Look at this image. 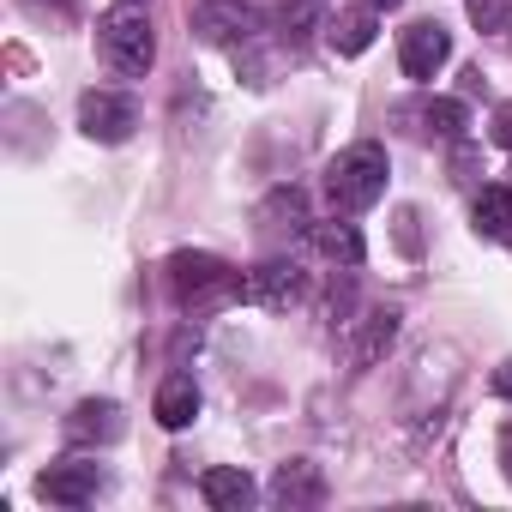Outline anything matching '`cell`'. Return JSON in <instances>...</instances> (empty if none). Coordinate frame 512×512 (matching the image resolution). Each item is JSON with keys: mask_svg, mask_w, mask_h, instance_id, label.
Segmentation results:
<instances>
[{"mask_svg": "<svg viewBox=\"0 0 512 512\" xmlns=\"http://www.w3.org/2000/svg\"><path fill=\"white\" fill-rule=\"evenodd\" d=\"M326 193H332V205H338L344 217H356V211L380 205V193H386V151H380L374 139H362V145L338 151V157H332V169H326Z\"/></svg>", "mask_w": 512, "mask_h": 512, "instance_id": "cell-1", "label": "cell"}, {"mask_svg": "<svg viewBox=\"0 0 512 512\" xmlns=\"http://www.w3.org/2000/svg\"><path fill=\"white\" fill-rule=\"evenodd\" d=\"M169 290H175V302L187 314H205V308L241 296L247 284L235 278L229 260H217V253H175V260H169Z\"/></svg>", "mask_w": 512, "mask_h": 512, "instance_id": "cell-2", "label": "cell"}, {"mask_svg": "<svg viewBox=\"0 0 512 512\" xmlns=\"http://www.w3.org/2000/svg\"><path fill=\"white\" fill-rule=\"evenodd\" d=\"M97 55H103V67H109V73H121V79L151 73V61H157L151 19H145V13H133V7H121V13H109V19H97Z\"/></svg>", "mask_w": 512, "mask_h": 512, "instance_id": "cell-3", "label": "cell"}, {"mask_svg": "<svg viewBox=\"0 0 512 512\" xmlns=\"http://www.w3.org/2000/svg\"><path fill=\"white\" fill-rule=\"evenodd\" d=\"M266 13L253 0H199L193 7V37L217 43V49H241V43H260Z\"/></svg>", "mask_w": 512, "mask_h": 512, "instance_id": "cell-4", "label": "cell"}, {"mask_svg": "<svg viewBox=\"0 0 512 512\" xmlns=\"http://www.w3.org/2000/svg\"><path fill=\"white\" fill-rule=\"evenodd\" d=\"M133 127H139V103L133 97H121V91H85L79 97V133L85 139L121 145V139H133Z\"/></svg>", "mask_w": 512, "mask_h": 512, "instance_id": "cell-5", "label": "cell"}, {"mask_svg": "<svg viewBox=\"0 0 512 512\" xmlns=\"http://www.w3.org/2000/svg\"><path fill=\"white\" fill-rule=\"evenodd\" d=\"M398 344V314L392 308H368L362 320H350V374H368L386 362V350Z\"/></svg>", "mask_w": 512, "mask_h": 512, "instance_id": "cell-6", "label": "cell"}, {"mask_svg": "<svg viewBox=\"0 0 512 512\" xmlns=\"http://www.w3.org/2000/svg\"><path fill=\"white\" fill-rule=\"evenodd\" d=\"M97 488H103V470H97L91 458H61V464H49V470L37 476V494L55 500V506H91Z\"/></svg>", "mask_w": 512, "mask_h": 512, "instance_id": "cell-7", "label": "cell"}, {"mask_svg": "<svg viewBox=\"0 0 512 512\" xmlns=\"http://www.w3.org/2000/svg\"><path fill=\"white\" fill-rule=\"evenodd\" d=\"M302 290H308V278H302L296 260H266V266H253V272H247V302H260V308H272V314L296 308Z\"/></svg>", "mask_w": 512, "mask_h": 512, "instance_id": "cell-8", "label": "cell"}, {"mask_svg": "<svg viewBox=\"0 0 512 512\" xmlns=\"http://www.w3.org/2000/svg\"><path fill=\"white\" fill-rule=\"evenodd\" d=\"M272 500H278L284 512H314V506L326 500V470H320L314 458L278 464V470H272Z\"/></svg>", "mask_w": 512, "mask_h": 512, "instance_id": "cell-9", "label": "cell"}, {"mask_svg": "<svg viewBox=\"0 0 512 512\" xmlns=\"http://www.w3.org/2000/svg\"><path fill=\"white\" fill-rule=\"evenodd\" d=\"M398 121L416 133V139H464V103L452 97H416V103H398Z\"/></svg>", "mask_w": 512, "mask_h": 512, "instance_id": "cell-10", "label": "cell"}, {"mask_svg": "<svg viewBox=\"0 0 512 512\" xmlns=\"http://www.w3.org/2000/svg\"><path fill=\"white\" fill-rule=\"evenodd\" d=\"M398 61H404V73H410V79H434V73L452 61V37H446V25H434V19L410 25V31H404V43H398Z\"/></svg>", "mask_w": 512, "mask_h": 512, "instance_id": "cell-11", "label": "cell"}, {"mask_svg": "<svg viewBox=\"0 0 512 512\" xmlns=\"http://www.w3.org/2000/svg\"><path fill=\"white\" fill-rule=\"evenodd\" d=\"M121 404H109V398H85L73 416H67V440L73 446H109V440H121Z\"/></svg>", "mask_w": 512, "mask_h": 512, "instance_id": "cell-12", "label": "cell"}, {"mask_svg": "<svg viewBox=\"0 0 512 512\" xmlns=\"http://www.w3.org/2000/svg\"><path fill=\"white\" fill-rule=\"evenodd\" d=\"M199 494H205V506H211V512H247L260 488H253V476H247V470L217 464V470H205V476H199Z\"/></svg>", "mask_w": 512, "mask_h": 512, "instance_id": "cell-13", "label": "cell"}, {"mask_svg": "<svg viewBox=\"0 0 512 512\" xmlns=\"http://www.w3.org/2000/svg\"><path fill=\"white\" fill-rule=\"evenodd\" d=\"M326 37H332L338 55H362V49L380 37V19H374V7H350V13L326 19Z\"/></svg>", "mask_w": 512, "mask_h": 512, "instance_id": "cell-14", "label": "cell"}, {"mask_svg": "<svg viewBox=\"0 0 512 512\" xmlns=\"http://www.w3.org/2000/svg\"><path fill=\"white\" fill-rule=\"evenodd\" d=\"M199 416V386H193V374H169L163 386H157V422L163 428H187Z\"/></svg>", "mask_w": 512, "mask_h": 512, "instance_id": "cell-15", "label": "cell"}, {"mask_svg": "<svg viewBox=\"0 0 512 512\" xmlns=\"http://www.w3.org/2000/svg\"><path fill=\"white\" fill-rule=\"evenodd\" d=\"M314 247L326 253L332 266H362V253H368L362 247V229L356 223H338V217L332 223H314Z\"/></svg>", "mask_w": 512, "mask_h": 512, "instance_id": "cell-16", "label": "cell"}, {"mask_svg": "<svg viewBox=\"0 0 512 512\" xmlns=\"http://www.w3.org/2000/svg\"><path fill=\"white\" fill-rule=\"evenodd\" d=\"M476 235H488V241L512 235V193L506 187H482L476 193Z\"/></svg>", "mask_w": 512, "mask_h": 512, "instance_id": "cell-17", "label": "cell"}, {"mask_svg": "<svg viewBox=\"0 0 512 512\" xmlns=\"http://www.w3.org/2000/svg\"><path fill=\"white\" fill-rule=\"evenodd\" d=\"M260 223H266V229H290V235H296V229L308 223V205H302V193H296V187H278V193L260 205Z\"/></svg>", "mask_w": 512, "mask_h": 512, "instance_id": "cell-18", "label": "cell"}, {"mask_svg": "<svg viewBox=\"0 0 512 512\" xmlns=\"http://www.w3.org/2000/svg\"><path fill=\"white\" fill-rule=\"evenodd\" d=\"M314 25H320V7H314V0H290V7L278 13V43H284V49H302Z\"/></svg>", "mask_w": 512, "mask_h": 512, "instance_id": "cell-19", "label": "cell"}, {"mask_svg": "<svg viewBox=\"0 0 512 512\" xmlns=\"http://www.w3.org/2000/svg\"><path fill=\"white\" fill-rule=\"evenodd\" d=\"M512 19V0H470V25L476 31H506Z\"/></svg>", "mask_w": 512, "mask_h": 512, "instance_id": "cell-20", "label": "cell"}, {"mask_svg": "<svg viewBox=\"0 0 512 512\" xmlns=\"http://www.w3.org/2000/svg\"><path fill=\"white\" fill-rule=\"evenodd\" d=\"M73 7L79 0H25V13H37V19H73Z\"/></svg>", "mask_w": 512, "mask_h": 512, "instance_id": "cell-21", "label": "cell"}, {"mask_svg": "<svg viewBox=\"0 0 512 512\" xmlns=\"http://www.w3.org/2000/svg\"><path fill=\"white\" fill-rule=\"evenodd\" d=\"M494 139L512 151V103H500V115H494Z\"/></svg>", "mask_w": 512, "mask_h": 512, "instance_id": "cell-22", "label": "cell"}, {"mask_svg": "<svg viewBox=\"0 0 512 512\" xmlns=\"http://www.w3.org/2000/svg\"><path fill=\"white\" fill-rule=\"evenodd\" d=\"M494 392H500V398H512V356L494 368Z\"/></svg>", "mask_w": 512, "mask_h": 512, "instance_id": "cell-23", "label": "cell"}, {"mask_svg": "<svg viewBox=\"0 0 512 512\" xmlns=\"http://www.w3.org/2000/svg\"><path fill=\"white\" fill-rule=\"evenodd\" d=\"M500 464H506V476H512V422L500 428Z\"/></svg>", "mask_w": 512, "mask_h": 512, "instance_id": "cell-24", "label": "cell"}, {"mask_svg": "<svg viewBox=\"0 0 512 512\" xmlns=\"http://www.w3.org/2000/svg\"><path fill=\"white\" fill-rule=\"evenodd\" d=\"M362 7H374V13H392V7H398V0H362Z\"/></svg>", "mask_w": 512, "mask_h": 512, "instance_id": "cell-25", "label": "cell"}, {"mask_svg": "<svg viewBox=\"0 0 512 512\" xmlns=\"http://www.w3.org/2000/svg\"><path fill=\"white\" fill-rule=\"evenodd\" d=\"M121 7H139V0H121Z\"/></svg>", "mask_w": 512, "mask_h": 512, "instance_id": "cell-26", "label": "cell"}]
</instances>
